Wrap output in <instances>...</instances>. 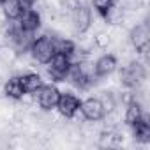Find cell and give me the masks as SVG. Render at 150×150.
I'll use <instances>...</instances> for the list:
<instances>
[{"label":"cell","instance_id":"obj_1","mask_svg":"<svg viewBox=\"0 0 150 150\" xmlns=\"http://www.w3.org/2000/svg\"><path fill=\"white\" fill-rule=\"evenodd\" d=\"M146 78V71H145V64L134 60L129 62L127 65H124V69L120 71V81L122 85H125L127 88H136L139 87Z\"/></svg>","mask_w":150,"mask_h":150},{"label":"cell","instance_id":"obj_2","mask_svg":"<svg viewBox=\"0 0 150 150\" xmlns=\"http://www.w3.org/2000/svg\"><path fill=\"white\" fill-rule=\"evenodd\" d=\"M28 51H30V55H32V58H34L35 62L44 64V65H46V64L53 58V55L57 53V51H55V46H53V41H51V37H48V35L35 37Z\"/></svg>","mask_w":150,"mask_h":150},{"label":"cell","instance_id":"obj_3","mask_svg":"<svg viewBox=\"0 0 150 150\" xmlns=\"http://www.w3.org/2000/svg\"><path fill=\"white\" fill-rule=\"evenodd\" d=\"M72 64V58L64 53H55L53 58L46 64L48 65V74L53 81H65V76L69 72V67Z\"/></svg>","mask_w":150,"mask_h":150},{"label":"cell","instance_id":"obj_4","mask_svg":"<svg viewBox=\"0 0 150 150\" xmlns=\"http://www.w3.org/2000/svg\"><path fill=\"white\" fill-rule=\"evenodd\" d=\"M69 16H71V23L74 30L78 34H85L92 27V11L87 4H76L71 9Z\"/></svg>","mask_w":150,"mask_h":150},{"label":"cell","instance_id":"obj_5","mask_svg":"<svg viewBox=\"0 0 150 150\" xmlns=\"http://www.w3.org/2000/svg\"><path fill=\"white\" fill-rule=\"evenodd\" d=\"M129 41H131V46L145 55L146 50H148V41H150V30H148V23L146 21H141L138 25H134L129 32Z\"/></svg>","mask_w":150,"mask_h":150},{"label":"cell","instance_id":"obj_6","mask_svg":"<svg viewBox=\"0 0 150 150\" xmlns=\"http://www.w3.org/2000/svg\"><path fill=\"white\" fill-rule=\"evenodd\" d=\"M58 97H60V92L57 87L53 85H42L37 92H35V99H37V104L44 110V111H51L57 108V103H58Z\"/></svg>","mask_w":150,"mask_h":150},{"label":"cell","instance_id":"obj_7","mask_svg":"<svg viewBox=\"0 0 150 150\" xmlns=\"http://www.w3.org/2000/svg\"><path fill=\"white\" fill-rule=\"evenodd\" d=\"M80 104H81V101L76 96L65 92V94H60L58 103H57V110H58L60 117H64V118H74L76 113L80 111Z\"/></svg>","mask_w":150,"mask_h":150},{"label":"cell","instance_id":"obj_8","mask_svg":"<svg viewBox=\"0 0 150 150\" xmlns=\"http://www.w3.org/2000/svg\"><path fill=\"white\" fill-rule=\"evenodd\" d=\"M80 111H81L83 118L88 120V122H99V120H103L104 115H106V113H104V108H103V104H101V101H99V97H88V99L81 101Z\"/></svg>","mask_w":150,"mask_h":150},{"label":"cell","instance_id":"obj_9","mask_svg":"<svg viewBox=\"0 0 150 150\" xmlns=\"http://www.w3.org/2000/svg\"><path fill=\"white\" fill-rule=\"evenodd\" d=\"M118 67V60L115 55H103L96 60L94 64V72H96V76L103 78V76H110V74H113Z\"/></svg>","mask_w":150,"mask_h":150},{"label":"cell","instance_id":"obj_10","mask_svg":"<svg viewBox=\"0 0 150 150\" xmlns=\"http://www.w3.org/2000/svg\"><path fill=\"white\" fill-rule=\"evenodd\" d=\"M41 21H42L41 20V13H37L32 7L23 9L21 14H20V18H18V25L23 30H27V32H35L41 27Z\"/></svg>","mask_w":150,"mask_h":150},{"label":"cell","instance_id":"obj_11","mask_svg":"<svg viewBox=\"0 0 150 150\" xmlns=\"http://www.w3.org/2000/svg\"><path fill=\"white\" fill-rule=\"evenodd\" d=\"M4 94L9 97V99H14V101H21L25 97V90L21 87V81H20V76H11L7 78V81L4 83Z\"/></svg>","mask_w":150,"mask_h":150},{"label":"cell","instance_id":"obj_12","mask_svg":"<svg viewBox=\"0 0 150 150\" xmlns=\"http://www.w3.org/2000/svg\"><path fill=\"white\" fill-rule=\"evenodd\" d=\"M20 81H21V87H23L25 94H35L44 85L41 74H37V72H25V74H21Z\"/></svg>","mask_w":150,"mask_h":150},{"label":"cell","instance_id":"obj_13","mask_svg":"<svg viewBox=\"0 0 150 150\" xmlns=\"http://www.w3.org/2000/svg\"><path fill=\"white\" fill-rule=\"evenodd\" d=\"M143 117H146V115H145V111H143L141 103H139V101H136V99H131V101L127 103L125 115H124L125 124H127V125H132V124H136L138 120H141Z\"/></svg>","mask_w":150,"mask_h":150},{"label":"cell","instance_id":"obj_14","mask_svg":"<svg viewBox=\"0 0 150 150\" xmlns=\"http://www.w3.org/2000/svg\"><path fill=\"white\" fill-rule=\"evenodd\" d=\"M131 127H132V136H134L136 141H139V143H148L150 141V124H148L146 117H143L141 120H138Z\"/></svg>","mask_w":150,"mask_h":150},{"label":"cell","instance_id":"obj_15","mask_svg":"<svg viewBox=\"0 0 150 150\" xmlns=\"http://www.w3.org/2000/svg\"><path fill=\"white\" fill-rule=\"evenodd\" d=\"M0 7H2L6 18L11 21L18 20L23 11V6L20 4V0H0Z\"/></svg>","mask_w":150,"mask_h":150},{"label":"cell","instance_id":"obj_16","mask_svg":"<svg viewBox=\"0 0 150 150\" xmlns=\"http://www.w3.org/2000/svg\"><path fill=\"white\" fill-rule=\"evenodd\" d=\"M115 4H117V0H92V7L101 18H104Z\"/></svg>","mask_w":150,"mask_h":150},{"label":"cell","instance_id":"obj_17","mask_svg":"<svg viewBox=\"0 0 150 150\" xmlns=\"http://www.w3.org/2000/svg\"><path fill=\"white\" fill-rule=\"evenodd\" d=\"M20 4L23 6V9H27V7H34L35 0H20Z\"/></svg>","mask_w":150,"mask_h":150}]
</instances>
